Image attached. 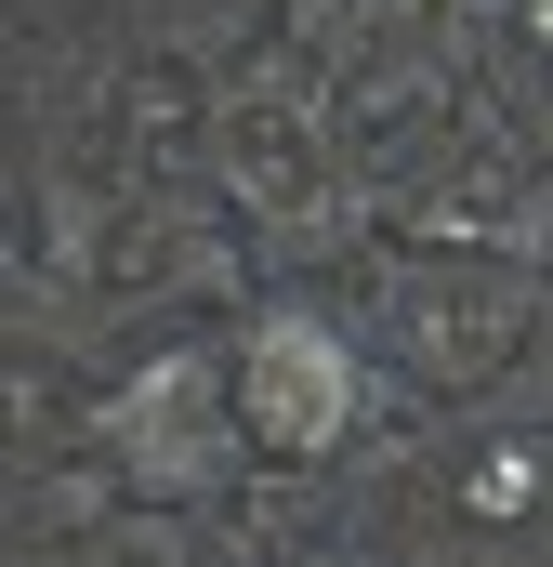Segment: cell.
I'll return each instance as SVG.
<instances>
[{
	"label": "cell",
	"mask_w": 553,
	"mask_h": 567,
	"mask_svg": "<svg viewBox=\"0 0 553 567\" xmlns=\"http://www.w3.org/2000/svg\"><path fill=\"white\" fill-rule=\"evenodd\" d=\"M251 423L276 449H330V435L356 423V357L316 330V317H264L251 330Z\"/></svg>",
	"instance_id": "6da1fadb"
},
{
	"label": "cell",
	"mask_w": 553,
	"mask_h": 567,
	"mask_svg": "<svg viewBox=\"0 0 553 567\" xmlns=\"http://www.w3.org/2000/svg\"><path fill=\"white\" fill-rule=\"evenodd\" d=\"M119 462H133L145 488H198V475L225 462V435H211V370H198V357H171L158 383L119 396Z\"/></svg>",
	"instance_id": "7a4b0ae2"
},
{
	"label": "cell",
	"mask_w": 553,
	"mask_h": 567,
	"mask_svg": "<svg viewBox=\"0 0 553 567\" xmlns=\"http://www.w3.org/2000/svg\"><path fill=\"white\" fill-rule=\"evenodd\" d=\"M541 40H553V0H541Z\"/></svg>",
	"instance_id": "3957f363"
}]
</instances>
